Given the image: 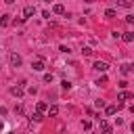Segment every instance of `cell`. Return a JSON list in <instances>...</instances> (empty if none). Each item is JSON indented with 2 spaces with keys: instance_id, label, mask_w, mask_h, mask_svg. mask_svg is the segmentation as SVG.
Returning <instances> with one entry per match:
<instances>
[{
  "instance_id": "obj_7",
  "label": "cell",
  "mask_w": 134,
  "mask_h": 134,
  "mask_svg": "<svg viewBox=\"0 0 134 134\" xmlns=\"http://www.w3.org/2000/svg\"><path fill=\"white\" fill-rule=\"evenodd\" d=\"M52 13H57V15H65V6H63V4H54V6H52Z\"/></svg>"
},
{
  "instance_id": "obj_8",
  "label": "cell",
  "mask_w": 134,
  "mask_h": 134,
  "mask_svg": "<svg viewBox=\"0 0 134 134\" xmlns=\"http://www.w3.org/2000/svg\"><path fill=\"white\" fill-rule=\"evenodd\" d=\"M119 71H121L124 75H128V73H132V65H130V63H126V65H121V67H119Z\"/></svg>"
},
{
  "instance_id": "obj_17",
  "label": "cell",
  "mask_w": 134,
  "mask_h": 134,
  "mask_svg": "<svg viewBox=\"0 0 134 134\" xmlns=\"http://www.w3.org/2000/svg\"><path fill=\"white\" fill-rule=\"evenodd\" d=\"M61 86H63V90H69V88H71V82H69V80H63Z\"/></svg>"
},
{
  "instance_id": "obj_4",
  "label": "cell",
  "mask_w": 134,
  "mask_h": 134,
  "mask_svg": "<svg viewBox=\"0 0 134 134\" xmlns=\"http://www.w3.org/2000/svg\"><path fill=\"white\" fill-rule=\"evenodd\" d=\"M92 67H94L96 71H100V73H105V71L109 69V65H107L105 61H94V65H92Z\"/></svg>"
},
{
  "instance_id": "obj_12",
  "label": "cell",
  "mask_w": 134,
  "mask_h": 134,
  "mask_svg": "<svg viewBox=\"0 0 134 134\" xmlns=\"http://www.w3.org/2000/svg\"><path fill=\"white\" fill-rule=\"evenodd\" d=\"M48 115H50V117L59 115V107H57V105H50V107H48Z\"/></svg>"
},
{
  "instance_id": "obj_22",
  "label": "cell",
  "mask_w": 134,
  "mask_h": 134,
  "mask_svg": "<svg viewBox=\"0 0 134 134\" xmlns=\"http://www.w3.org/2000/svg\"><path fill=\"white\" fill-rule=\"evenodd\" d=\"M126 21H128V23H132V25H134V15H128V17H126Z\"/></svg>"
},
{
  "instance_id": "obj_11",
  "label": "cell",
  "mask_w": 134,
  "mask_h": 134,
  "mask_svg": "<svg viewBox=\"0 0 134 134\" xmlns=\"http://www.w3.org/2000/svg\"><path fill=\"white\" fill-rule=\"evenodd\" d=\"M126 98H132V94H130V92H126V90H121V92L117 94V100H126Z\"/></svg>"
},
{
  "instance_id": "obj_5",
  "label": "cell",
  "mask_w": 134,
  "mask_h": 134,
  "mask_svg": "<svg viewBox=\"0 0 134 134\" xmlns=\"http://www.w3.org/2000/svg\"><path fill=\"white\" fill-rule=\"evenodd\" d=\"M36 13V6H31V4H27L25 8H23V19H29L31 15Z\"/></svg>"
},
{
  "instance_id": "obj_6",
  "label": "cell",
  "mask_w": 134,
  "mask_h": 134,
  "mask_svg": "<svg viewBox=\"0 0 134 134\" xmlns=\"http://www.w3.org/2000/svg\"><path fill=\"white\" fill-rule=\"evenodd\" d=\"M44 111H48V107H46V103H42V100H40V103L36 105V113H40V115H42Z\"/></svg>"
},
{
  "instance_id": "obj_16",
  "label": "cell",
  "mask_w": 134,
  "mask_h": 134,
  "mask_svg": "<svg viewBox=\"0 0 134 134\" xmlns=\"http://www.w3.org/2000/svg\"><path fill=\"white\" fill-rule=\"evenodd\" d=\"M82 54H84V57H92V48H88V46L82 48Z\"/></svg>"
},
{
  "instance_id": "obj_23",
  "label": "cell",
  "mask_w": 134,
  "mask_h": 134,
  "mask_svg": "<svg viewBox=\"0 0 134 134\" xmlns=\"http://www.w3.org/2000/svg\"><path fill=\"white\" fill-rule=\"evenodd\" d=\"M0 130H4V124H2V119H0Z\"/></svg>"
},
{
  "instance_id": "obj_9",
  "label": "cell",
  "mask_w": 134,
  "mask_h": 134,
  "mask_svg": "<svg viewBox=\"0 0 134 134\" xmlns=\"http://www.w3.org/2000/svg\"><path fill=\"white\" fill-rule=\"evenodd\" d=\"M105 113H107V115H115V113H117V107H115V105H107V107H105Z\"/></svg>"
},
{
  "instance_id": "obj_19",
  "label": "cell",
  "mask_w": 134,
  "mask_h": 134,
  "mask_svg": "<svg viewBox=\"0 0 134 134\" xmlns=\"http://www.w3.org/2000/svg\"><path fill=\"white\" fill-rule=\"evenodd\" d=\"M31 119H34V121H42V115H40V113H34Z\"/></svg>"
},
{
  "instance_id": "obj_2",
  "label": "cell",
  "mask_w": 134,
  "mask_h": 134,
  "mask_svg": "<svg viewBox=\"0 0 134 134\" xmlns=\"http://www.w3.org/2000/svg\"><path fill=\"white\" fill-rule=\"evenodd\" d=\"M8 63H10V67H21V65H23V59H21V54L10 52V54H8Z\"/></svg>"
},
{
  "instance_id": "obj_10",
  "label": "cell",
  "mask_w": 134,
  "mask_h": 134,
  "mask_svg": "<svg viewBox=\"0 0 134 134\" xmlns=\"http://www.w3.org/2000/svg\"><path fill=\"white\" fill-rule=\"evenodd\" d=\"M121 40H124V42H132V40H134V31H126V34H121Z\"/></svg>"
},
{
  "instance_id": "obj_1",
  "label": "cell",
  "mask_w": 134,
  "mask_h": 134,
  "mask_svg": "<svg viewBox=\"0 0 134 134\" xmlns=\"http://www.w3.org/2000/svg\"><path fill=\"white\" fill-rule=\"evenodd\" d=\"M10 94L17 96V98H21V96L25 94V82H19L17 86H13V88H10Z\"/></svg>"
},
{
  "instance_id": "obj_13",
  "label": "cell",
  "mask_w": 134,
  "mask_h": 134,
  "mask_svg": "<svg viewBox=\"0 0 134 134\" xmlns=\"http://www.w3.org/2000/svg\"><path fill=\"white\" fill-rule=\"evenodd\" d=\"M10 23V15H0V25L4 27V25H8Z\"/></svg>"
},
{
  "instance_id": "obj_18",
  "label": "cell",
  "mask_w": 134,
  "mask_h": 134,
  "mask_svg": "<svg viewBox=\"0 0 134 134\" xmlns=\"http://www.w3.org/2000/svg\"><path fill=\"white\" fill-rule=\"evenodd\" d=\"M100 134H113V128H111V126H107V128H103V130H100Z\"/></svg>"
},
{
  "instance_id": "obj_15",
  "label": "cell",
  "mask_w": 134,
  "mask_h": 134,
  "mask_svg": "<svg viewBox=\"0 0 134 134\" xmlns=\"http://www.w3.org/2000/svg\"><path fill=\"white\" fill-rule=\"evenodd\" d=\"M115 4H117V6H121V8H130V6H132V4H130V2H126V0H115Z\"/></svg>"
},
{
  "instance_id": "obj_3",
  "label": "cell",
  "mask_w": 134,
  "mask_h": 134,
  "mask_svg": "<svg viewBox=\"0 0 134 134\" xmlns=\"http://www.w3.org/2000/svg\"><path fill=\"white\" fill-rule=\"evenodd\" d=\"M44 67H46V63H44L42 57H38V59L31 61V69H34V71H44Z\"/></svg>"
},
{
  "instance_id": "obj_14",
  "label": "cell",
  "mask_w": 134,
  "mask_h": 134,
  "mask_svg": "<svg viewBox=\"0 0 134 134\" xmlns=\"http://www.w3.org/2000/svg\"><path fill=\"white\" fill-rule=\"evenodd\" d=\"M115 15H117V10H115V8H107V10H105V17H107V19H113Z\"/></svg>"
},
{
  "instance_id": "obj_21",
  "label": "cell",
  "mask_w": 134,
  "mask_h": 134,
  "mask_svg": "<svg viewBox=\"0 0 134 134\" xmlns=\"http://www.w3.org/2000/svg\"><path fill=\"white\" fill-rule=\"evenodd\" d=\"M82 126H84V130H90V121L86 119V121H82Z\"/></svg>"
},
{
  "instance_id": "obj_20",
  "label": "cell",
  "mask_w": 134,
  "mask_h": 134,
  "mask_svg": "<svg viewBox=\"0 0 134 134\" xmlns=\"http://www.w3.org/2000/svg\"><path fill=\"white\" fill-rule=\"evenodd\" d=\"M44 82H52V73H44Z\"/></svg>"
}]
</instances>
